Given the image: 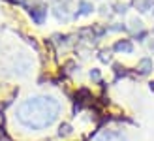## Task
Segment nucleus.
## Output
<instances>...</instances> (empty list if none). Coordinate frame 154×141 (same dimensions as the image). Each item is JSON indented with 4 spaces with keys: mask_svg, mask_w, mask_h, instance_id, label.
Masks as SVG:
<instances>
[{
    "mask_svg": "<svg viewBox=\"0 0 154 141\" xmlns=\"http://www.w3.org/2000/svg\"><path fill=\"white\" fill-rule=\"evenodd\" d=\"M60 105L55 98L49 96H36L28 98L17 107V121L26 128L43 130L57 121Z\"/></svg>",
    "mask_w": 154,
    "mask_h": 141,
    "instance_id": "nucleus-1",
    "label": "nucleus"
},
{
    "mask_svg": "<svg viewBox=\"0 0 154 141\" xmlns=\"http://www.w3.org/2000/svg\"><path fill=\"white\" fill-rule=\"evenodd\" d=\"M94 141H128L122 134H119V132H111V130H107V132H102V134H98L94 137Z\"/></svg>",
    "mask_w": 154,
    "mask_h": 141,
    "instance_id": "nucleus-2",
    "label": "nucleus"
}]
</instances>
